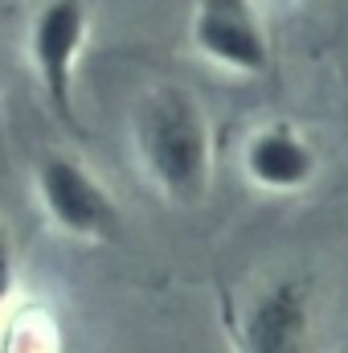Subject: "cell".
Returning <instances> with one entry per match:
<instances>
[{
    "instance_id": "6da1fadb",
    "label": "cell",
    "mask_w": 348,
    "mask_h": 353,
    "mask_svg": "<svg viewBox=\"0 0 348 353\" xmlns=\"http://www.w3.org/2000/svg\"><path fill=\"white\" fill-rule=\"evenodd\" d=\"M131 152L144 181L180 210L213 189V123L205 103L180 83L144 90L131 111Z\"/></svg>"
},
{
    "instance_id": "7a4b0ae2",
    "label": "cell",
    "mask_w": 348,
    "mask_h": 353,
    "mask_svg": "<svg viewBox=\"0 0 348 353\" xmlns=\"http://www.w3.org/2000/svg\"><path fill=\"white\" fill-rule=\"evenodd\" d=\"M33 201L45 226L83 247H115L127 234L111 185L74 152H41L33 165Z\"/></svg>"
},
{
    "instance_id": "3957f363",
    "label": "cell",
    "mask_w": 348,
    "mask_h": 353,
    "mask_svg": "<svg viewBox=\"0 0 348 353\" xmlns=\"http://www.w3.org/2000/svg\"><path fill=\"white\" fill-rule=\"evenodd\" d=\"M90 46V4L87 0H41L29 12L25 25V66L50 111L66 123L78 128L74 111V90L83 54Z\"/></svg>"
},
{
    "instance_id": "277c9868",
    "label": "cell",
    "mask_w": 348,
    "mask_h": 353,
    "mask_svg": "<svg viewBox=\"0 0 348 353\" xmlns=\"http://www.w3.org/2000/svg\"><path fill=\"white\" fill-rule=\"evenodd\" d=\"M188 50L226 79H262L270 70V33L262 0H193Z\"/></svg>"
},
{
    "instance_id": "5b68a950",
    "label": "cell",
    "mask_w": 348,
    "mask_h": 353,
    "mask_svg": "<svg viewBox=\"0 0 348 353\" xmlns=\"http://www.w3.org/2000/svg\"><path fill=\"white\" fill-rule=\"evenodd\" d=\"M238 353H316V296L303 275H274L234 312Z\"/></svg>"
},
{
    "instance_id": "8992f818",
    "label": "cell",
    "mask_w": 348,
    "mask_h": 353,
    "mask_svg": "<svg viewBox=\"0 0 348 353\" xmlns=\"http://www.w3.org/2000/svg\"><path fill=\"white\" fill-rule=\"evenodd\" d=\"M238 169L254 193L299 197L320 181L324 157L303 128H295L287 119H266L254 132H246V140L238 148Z\"/></svg>"
},
{
    "instance_id": "52a82bcc",
    "label": "cell",
    "mask_w": 348,
    "mask_h": 353,
    "mask_svg": "<svg viewBox=\"0 0 348 353\" xmlns=\"http://www.w3.org/2000/svg\"><path fill=\"white\" fill-rule=\"evenodd\" d=\"M4 353H62L58 316L41 300H8L4 316Z\"/></svg>"
},
{
    "instance_id": "ba28073f",
    "label": "cell",
    "mask_w": 348,
    "mask_h": 353,
    "mask_svg": "<svg viewBox=\"0 0 348 353\" xmlns=\"http://www.w3.org/2000/svg\"><path fill=\"white\" fill-rule=\"evenodd\" d=\"M262 4H279V8H291V4H303V0H262Z\"/></svg>"
}]
</instances>
